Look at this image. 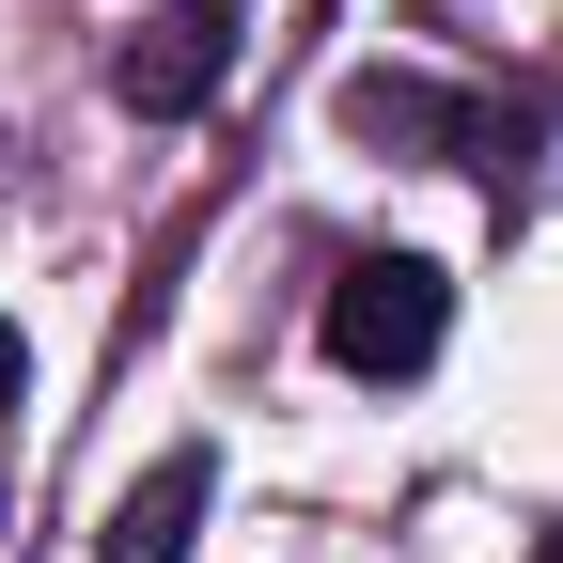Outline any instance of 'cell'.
<instances>
[{
  "label": "cell",
  "mask_w": 563,
  "mask_h": 563,
  "mask_svg": "<svg viewBox=\"0 0 563 563\" xmlns=\"http://www.w3.org/2000/svg\"><path fill=\"white\" fill-rule=\"evenodd\" d=\"M439 329H454V282L422 266V251H361V266L329 282V361H344V376H376V391L439 361Z\"/></svg>",
  "instance_id": "cell-1"
},
{
  "label": "cell",
  "mask_w": 563,
  "mask_h": 563,
  "mask_svg": "<svg viewBox=\"0 0 563 563\" xmlns=\"http://www.w3.org/2000/svg\"><path fill=\"white\" fill-rule=\"evenodd\" d=\"M203 501H220V470H203V454H157V470H141L125 501H110V532H95V563H188V532H203Z\"/></svg>",
  "instance_id": "cell-2"
},
{
  "label": "cell",
  "mask_w": 563,
  "mask_h": 563,
  "mask_svg": "<svg viewBox=\"0 0 563 563\" xmlns=\"http://www.w3.org/2000/svg\"><path fill=\"white\" fill-rule=\"evenodd\" d=\"M110 95L125 110H203V95H220V16H141L110 47Z\"/></svg>",
  "instance_id": "cell-3"
},
{
  "label": "cell",
  "mask_w": 563,
  "mask_h": 563,
  "mask_svg": "<svg viewBox=\"0 0 563 563\" xmlns=\"http://www.w3.org/2000/svg\"><path fill=\"white\" fill-rule=\"evenodd\" d=\"M344 141H407V157H454V141H470V110H454L439 79H391V63H361V79H344Z\"/></svg>",
  "instance_id": "cell-4"
},
{
  "label": "cell",
  "mask_w": 563,
  "mask_h": 563,
  "mask_svg": "<svg viewBox=\"0 0 563 563\" xmlns=\"http://www.w3.org/2000/svg\"><path fill=\"white\" fill-rule=\"evenodd\" d=\"M32 391V344H16V313H0V407H16Z\"/></svg>",
  "instance_id": "cell-5"
},
{
  "label": "cell",
  "mask_w": 563,
  "mask_h": 563,
  "mask_svg": "<svg viewBox=\"0 0 563 563\" xmlns=\"http://www.w3.org/2000/svg\"><path fill=\"white\" fill-rule=\"evenodd\" d=\"M532 563H563V532H548V548H532Z\"/></svg>",
  "instance_id": "cell-6"
}]
</instances>
